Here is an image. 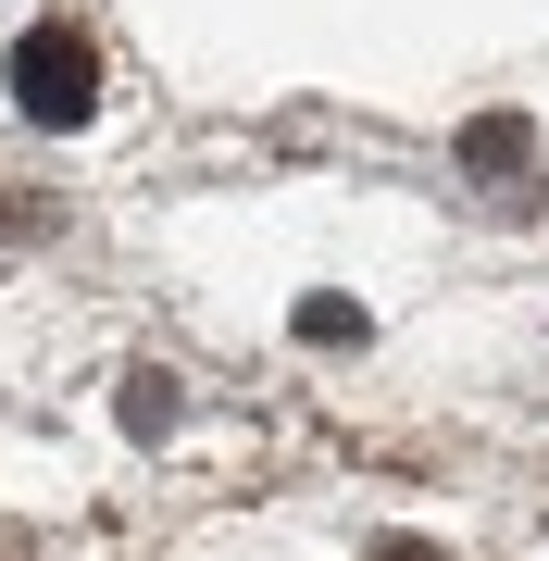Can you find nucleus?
Returning <instances> with one entry per match:
<instances>
[{"label": "nucleus", "instance_id": "3", "mask_svg": "<svg viewBox=\"0 0 549 561\" xmlns=\"http://www.w3.org/2000/svg\"><path fill=\"white\" fill-rule=\"evenodd\" d=\"M125 424L163 437V424H175V375H125Z\"/></svg>", "mask_w": 549, "mask_h": 561}, {"label": "nucleus", "instance_id": "4", "mask_svg": "<svg viewBox=\"0 0 549 561\" xmlns=\"http://www.w3.org/2000/svg\"><path fill=\"white\" fill-rule=\"evenodd\" d=\"M363 561H449V549H425V537H387V549H363Z\"/></svg>", "mask_w": 549, "mask_h": 561}, {"label": "nucleus", "instance_id": "1", "mask_svg": "<svg viewBox=\"0 0 549 561\" xmlns=\"http://www.w3.org/2000/svg\"><path fill=\"white\" fill-rule=\"evenodd\" d=\"M13 101L38 125H88L101 101V50H88V25H25L13 38Z\"/></svg>", "mask_w": 549, "mask_h": 561}, {"label": "nucleus", "instance_id": "2", "mask_svg": "<svg viewBox=\"0 0 549 561\" xmlns=\"http://www.w3.org/2000/svg\"><path fill=\"white\" fill-rule=\"evenodd\" d=\"M462 162H474V175H525V162H537V125H525V113H488V125L462 138Z\"/></svg>", "mask_w": 549, "mask_h": 561}]
</instances>
